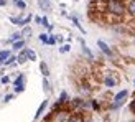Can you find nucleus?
Returning <instances> with one entry per match:
<instances>
[{
    "mask_svg": "<svg viewBox=\"0 0 135 122\" xmlns=\"http://www.w3.org/2000/svg\"><path fill=\"white\" fill-rule=\"evenodd\" d=\"M105 12L112 13V15L124 17L127 13V3L124 0H109V2H105Z\"/></svg>",
    "mask_w": 135,
    "mask_h": 122,
    "instance_id": "f257e3e1",
    "label": "nucleus"
},
{
    "mask_svg": "<svg viewBox=\"0 0 135 122\" xmlns=\"http://www.w3.org/2000/svg\"><path fill=\"white\" fill-rule=\"evenodd\" d=\"M129 96H130V91L129 89H120L119 92H115L114 94V97H112V102H110V109L112 111H117V109H120L125 102H127V99H129Z\"/></svg>",
    "mask_w": 135,
    "mask_h": 122,
    "instance_id": "f03ea898",
    "label": "nucleus"
},
{
    "mask_svg": "<svg viewBox=\"0 0 135 122\" xmlns=\"http://www.w3.org/2000/svg\"><path fill=\"white\" fill-rule=\"evenodd\" d=\"M100 81L104 83L105 87H117V86L120 84V76H119V73L109 69V71H105V73L102 74Z\"/></svg>",
    "mask_w": 135,
    "mask_h": 122,
    "instance_id": "7ed1b4c3",
    "label": "nucleus"
},
{
    "mask_svg": "<svg viewBox=\"0 0 135 122\" xmlns=\"http://www.w3.org/2000/svg\"><path fill=\"white\" fill-rule=\"evenodd\" d=\"M97 46H99V50L102 51L107 58H114V50H112L110 46L104 41V40H97Z\"/></svg>",
    "mask_w": 135,
    "mask_h": 122,
    "instance_id": "20e7f679",
    "label": "nucleus"
},
{
    "mask_svg": "<svg viewBox=\"0 0 135 122\" xmlns=\"http://www.w3.org/2000/svg\"><path fill=\"white\" fill-rule=\"evenodd\" d=\"M68 122H86V116L81 111L78 112H71L69 117H68Z\"/></svg>",
    "mask_w": 135,
    "mask_h": 122,
    "instance_id": "39448f33",
    "label": "nucleus"
},
{
    "mask_svg": "<svg viewBox=\"0 0 135 122\" xmlns=\"http://www.w3.org/2000/svg\"><path fill=\"white\" fill-rule=\"evenodd\" d=\"M46 107H48V99H45L43 102L38 106V109H36V112H35V120H38L40 117L43 116V112H45V109H46Z\"/></svg>",
    "mask_w": 135,
    "mask_h": 122,
    "instance_id": "423d86ee",
    "label": "nucleus"
},
{
    "mask_svg": "<svg viewBox=\"0 0 135 122\" xmlns=\"http://www.w3.org/2000/svg\"><path fill=\"white\" fill-rule=\"evenodd\" d=\"M79 43H81V48H83V53H84V55H86L87 58H89V61H92V59H94V55H92V51H91L89 48H87L86 41H84L83 38H81V40H79Z\"/></svg>",
    "mask_w": 135,
    "mask_h": 122,
    "instance_id": "0eeeda50",
    "label": "nucleus"
},
{
    "mask_svg": "<svg viewBox=\"0 0 135 122\" xmlns=\"http://www.w3.org/2000/svg\"><path fill=\"white\" fill-rule=\"evenodd\" d=\"M127 15L132 20H135V0H129L127 2Z\"/></svg>",
    "mask_w": 135,
    "mask_h": 122,
    "instance_id": "6e6552de",
    "label": "nucleus"
},
{
    "mask_svg": "<svg viewBox=\"0 0 135 122\" xmlns=\"http://www.w3.org/2000/svg\"><path fill=\"white\" fill-rule=\"evenodd\" d=\"M36 2H38V7L43 12H51V2L50 0H36Z\"/></svg>",
    "mask_w": 135,
    "mask_h": 122,
    "instance_id": "1a4fd4ad",
    "label": "nucleus"
},
{
    "mask_svg": "<svg viewBox=\"0 0 135 122\" xmlns=\"http://www.w3.org/2000/svg\"><path fill=\"white\" fill-rule=\"evenodd\" d=\"M12 50L13 51H22V50H25V38L18 40V41H15V43H12Z\"/></svg>",
    "mask_w": 135,
    "mask_h": 122,
    "instance_id": "9d476101",
    "label": "nucleus"
},
{
    "mask_svg": "<svg viewBox=\"0 0 135 122\" xmlns=\"http://www.w3.org/2000/svg\"><path fill=\"white\" fill-rule=\"evenodd\" d=\"M26 61H28V56H26V51L25 50H22L17 55V63L18 64H23V63H26Z\"/></svg>",
    "mask_w": 135,
    "mask_h": 122,
    "instance_id": "9b49d317",
    "label": "nucleus"
},
{
    "mask_svg": "<svg viewBox=\"0 0 135 122\" xmlns=\"http://www.w3.org/2000/svg\"><path fill=\"white\" fill-rule=\"evenodd\" d=\"M40 71H41L43 78H48V76H50V68H48V64H46L45 61H41V63H40Z\"/></svg>",
    "mask_w": 135,
    "mask_h": 122,
    "instance_id": "f8f14e48",
    "label": "nucleus"
},
{
    "mask_svg": "<svg viewBox=\"0 0 135 122\" xmlns=\"http://www.w3.org/2000/svg\"><path fill=\"white\" fill-rule=\"evenodd\" d=\"M10 22L17 26H25V22H23V17H10Z\"/></svg>",
    "mask_w": 135,
    "mask_h": 122,
    "instance_id": "ddd939ff",
    "label": "nucleus"
},
{
    "mask_svg": "<svg viewBox=\"0 0 135 122\" xmlns=\"http://www.w3.org/2000/svg\"><path fill=\"white\" fill-rule=\"evenodd\" d=\"M25 79H26V78H25V74H23V73H20L18 76H17V79L13 81V86H22V84L25 86Z\"/></svg>",
    "mask_w": 135,
    "mask_h": 122,
    "instance_id": "4468645a",
    "label": "nucleus"
},
{
    "mask_svg": "<svg viewBox=\"0 0 135 122\" xmlns=\"http://www.w3.org/2000/svg\"><path fill=\"white\" fill-rule=\"evenodd\" d=\"M25 51H26V56H28V61H36V53L33 51V50H30V48H25Z\"/></svg>",
    "mask_w": 135,
    "mask_h": 122,
    "instance_id": "2eb2a0df",
    "label": "nucleus"
},
{
    "mask_svg": "<svg viewBox=\"0 0 135 122\" xmlns=\"http://www.w3.org/2000/svg\"><path fill=\"white\" fill-rule=\"evenodd\" d=\"M22 38H23L22 31H18V33H13V35L8 38V43H15V41H18V40H22Z\"/></svg>",
    "mask_w": 135,
    "mask_h": 122,
    "instance_id": "dca6fc26",
    "label": "nucleus"
},
{
    "mask_svg": "<svg viewBox=\"0 0 135 122\" xmlns=\"http://www.w3.org/2000/svg\"><path fill=\"white\" fill-rule=\"evenodd\" d=\"M58 102H59V104H63V106H64V104H68V92H66V91H61Z\"/></svg>",
    "mask_w": 135,
    "mask_h": 122,
    "instance_id": "f3484780",
    "label": "nucleus"
},
{
    "mask_svg": "<svg viewBox=\"0 0 135 122\" xmlns=\"http://www.w3.org/2000/svg\"><path fill=\"white\" fill-rule=\"evenodd\" d=\"M22 35H23V38H30V36H31V26H30V25L23 26V30H22Z\"/></svg>",
    "mask_w": 135,
    "mask_h": 122,
    "instance_id": "a211bd4d",
    "label": "nucleus"
},
{
    "mask_svg": "<svg viewBox=\"0 0 135 122\" xmlns=\"http://www.w3.org/2000/svg\"><path fill=\"white\" fill-rule=\"evenodd\" d=\"M13 3H15V7H17L18 10H25V8H26L25 0H13Z\"/></svg>",
    "mask_w": 135,
    "mask_h": 122,
    "instance_id": "6ab92c4d",
    "label": "nucleus"
},
{
    "mask_svg": "<svg viewBox=\"0 0 135 122\" xmlns=\"http://www.w3.org/2000/svg\"><path fill=\"white\" fill-rule=\"evenodd\" d=\"M71 20H73V23L76 25V26H78V28H79L81 31H83V33H86V30H84V26H83V25L79 23V20H78V17H76V15H73V17H71Z\"/></svg>",
    "mask_w": 135,
    "mask_h": 122,
    "instance_id": "aec40b11",
    "label": "nucleus"
},
{
    "mask_svg": "<svg viewBox=\"0 0 135 122\" xmlns=\"http://www.w3.org/2000/svg\"><path fill=\"white\" fill-rule=\"evenodd\" d=\"M12 56V50H3V51H0V59L5 61L7 58H10Z\"/></svg>",
    "mask_w": 135,
    "mask_h": 122,
    "instance_id": "412c9836",
    "label": "nucleus"
},
{
    "mask_svg": "<svg viewBox=\"0 0 135 122\" xmlns=\"http://www.w3.org/2000/svg\"><path fill=\"white\" fill-rule=\"evenodd\" d=\"M43 89H45L46 92H50V91H51V84H50L48 78H43Z\"/></svg>",
    "mask_w": 135,
    "mask_h": 122,
    "instance_id": "4be33fe9",
    "label": "nucleus"
},
{
    "mask_svg": "<svg viewBox=\"0 0 135 122\" xmlns=\"http://www.w3.org/2000/svg\"><path fill=\"white\" fill-rule=\"evenodd\" d=\"M38 38H40V41H41V43L48 45V38H50V33H41V35H40Z\"/></svg>",
    "mask_w": 135,
    "mask_h": 122,
    "instance_id": "5701e85b",
    "label": "nucleus"
},
{
    "mask_svg": "<svg viewBox=\"0 0 135 122\" xmlns=\"http://www.w3.org/2000/svg\"><path fill=\"white\" fill-rule=\"evenodd\" d=\"M15 61H17V56H13V55H12L10 58H7V59L3 61V64H5V66H10V64L15 63Z\"/></svg>",
    "mask_w": 135,
    "mask_h": 122,
    "instance_id": "b1692460",
    "label": "nucleus"
},
{
    "mask_svg": "<svg viewBox=\"0 0 135 122\" xmlns=\"http://www.w3.org/2000/svg\"><path fill=\"white\" fill-rule=\"evenodd\" d=\"M68 51H71V45H69V43L61 45V48H59V53H68Z\"/></svg>",
    "mask_w": 135,
    "mask_h": 122,
    "instance_id": "393cba45",
    "label": "nucleus"
},
{
    "mask_svg": "<svg viewBox=\"0 0 135 122\" xmlns=\"http://www.w3.org/2000/svg\"><path fill=\"white\" fill-rule=\"evenodd\" d=\"M91 107H92L94 111H99V109H100V104L97 102L96 99H91Z\"/></svg>",
    "mask_w": 135,
    "mask_h": 122,
    "instance_id": "a878e982",
    "label": "nucleus"
},
{
    "mask_svg": "<svg viewBox=\"0 0 135 122\" xmlns=\"http://www.w3.org/2000/svg\"><path fill=\"white\" fill-rule=\"evenodd\" d=\"M129 111H130V112L133 114V116H135V97L130 101V104H129Z\"/></svg>",
    "mask_w": 135,
    "mask_h": 122,
    "instance_id": "bb28decb",
    "label": "nucleus"
},
{
    "mask_svg": "<svg viewBox=\"0 0 135 122\" xmlns=\"http://www.w3.org/2000/svg\"><path fill=\"white\" fill-rule=\"evenodd\" d=\"M31 20H33V15H31V13H28V15H26V17H23V22H25V26L28 25V23L31 22Z\"/></svg>",
    "mask_w": 135,
    "mask_h": 122,
    "instance_id": "cd10ccee",
    "label": "nucleus"
},
{
    "mask_svg": "<svg viewBox=\"0 0 135 122\" xmlns=\"http://www.w3.org/2000/svg\"><path fill=\"white\" fill-rule=\"evenodd\" d=\"M48 45H56V36L50 33V38H48Z\"/></svg>",
    "mask_w": 135,
    "mask_h": 122,
    "instance_id": "c85d7f7f",
    "label": "nucleus"
},
{
    "mask_svg": "<svg viewBox=\"0 0 135 122\" xmlns=\"http://www.w3.org/2000/svg\"><path fill=\"white\" fill-rule=\"evenodd\" d=\"M0 83H2V84H8L10 83V76H2V78H0Z\"/></svg>",
    "mask_w": 135,
    "mask_h": 122,
    "instance_id": "c756f323",
    "label": "nucleus"
},
{
    "mask_svg": "<svg viewBox=\"0 0 135 122\" xmlns=\"http://www.w3.org/2000/svg\"><path fill=\"white\" fill-rule=\"evenodd\" d=\"M13 99V94H7V96L3 97V101H5V102H8V101H12Z\"/></svg>",
    "mask_w": 135,
    "mask_h": 122,
    "instance_id": "7c9ffc66",
    "label": "nucleus"
},
{
    "mask_svg": "<svg viewBox=\"0 0 135 122\" xmlns=\"http://www.w3.org/2000/svg\"><path fill=\"white\" fill-rule=\"evenodd\" d=\"M35 22H36L38 25H41V17H35Z\"/></svg>",
    "mask_w": 135,
    "mask_h": 122,
    "instance_id": "2f4dec72",
    "label": "nucleus"
},
{
    "mask_svg": "<svg viewBox=\"0 0 135 122\" xmlns=\"http://www.w3.org/2000/svg\"><path fill=\"white\" fill-rule=\"evenodd\" d=\"M7 5V0H0V7H5Z\"/></svg>",
    "mask_w": 135,
    "mask_h": 122,
    "instance_id": "473e14b6",
    "label": "nucleus"
},
{
    "mask_svg": "<svg viewBox=\"0 0 135 122\" xmlns=\"http://www.w3.org/2000/svg\"><path fill=\"white\" fill-rule=\"evenodd\" d=\"M2 64H3V61H2V59H0V66H2Z\"/></svg>",
    "mask_w": 135,
    "mask_h": 122,
    "instance_id": "72a5a7b5",
    "label": "nucleus"
},
{
    "mask_svg": "<svg viewBox=\"0 0 135 122\" xmlns=\"http://www.w3.org/2000/svg\"><path fill=\"white\" fill-rule=\"evenodd\" d=\"M41 122H50V120H46V119H45V120H41Z\"/></svg>",
    "mask_w": 135,
    "mask_h": 122,
    "instance_id": "f704fd0d",
    "label": "nucleus"
},
{
    "mask_svg": "<svg viewBox=\"0 0 135 122\" xmlns=\"http://www.w3.org/2000/svg\"><path fill=\"white\" fill-rule=\"evenodd\" d=\"M133 86H135V79H133Z\"/></svg>",
    "mask_w": 135,
    "mask_h": 122,
    "instance_id": "c9c22d12",
    "label": "nucleus"
}]
</instances>
